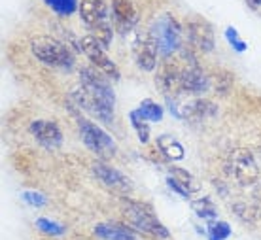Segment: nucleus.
<instances>
[{
    "label": "nucleus",
    "instance_id": "f257e3e1",
    "mask_svg": "<svg viewBox=\"0 0 261 240\" xmlns=\"http://www.w3.org/2000/svg\"><path fill=\"white\" fill-rule=\"evenodd\" d=\"M72 98L82 110L89 112L105 125H112L116 95L98 68L85 66L80 70V85L72 91Z\"/></svg>",
    "mask_w": 261,
    "mask_h": 240
},
{
    "label": "nucleus",
    "instance_id": "f03ea898",
    "mask_svg": "<svg viewBox=\"0 0 261 240\" xmlns=\"http://www.w3.org/2000/svg\"><path fill=\"white\" fill-rule=\"evenodd\" d=\"M151 36L155 40L159 55L163 59H170L174 53H178L184 46V31L172 15L165 13L159 19L153 21L150 29Z\"/></svg>",
    "mask_w": 261,
    "mask_h": 240
},
{
    "label": "nucleus",
    "instance_id": "7ed1b4c3",
    "mask_svg": "<svg viewBox=\"0 0 261 240\" xmlns=\"http://www.w3.org/2000/svg\"><path fill=\"white\" fill-rule=\"evenodd\" d=\"M31 51L40 63L55 68H72L74 55L70 47L53 36H36L31 40Z\"/></svg>",
    "mask_w": 261,
    "mask_h": 240
},
{
    "label": "nucleus",
    "instance_id": "20e7f679",
    "mask_svg": "<svg viewBox=\"0 0 261 240\" xmlns=\"http://www.w3.org/2000/svg\"><path fill=\"white\" fill-rule=\"evenodd\" d=\"M123 216L125 220L129 221V225H133L140 233H146L150 236H155V238H169V229L157 220L155 214L151 212V208L142 204V202L125 201Z\"/></svg>",
    "mask_w": 261,
    "mask_h": 240
},
{
    "label": "nucleus",
    "instance_id": "39448f33",
    "mask_svg": "<svg viewBox=\"0 0 261 240\" xmlns=\"http://www.w3.org/2000/svg\"><path fill=\"white\" fill-rule=\"evenodd\" d=\"M78 129H80L82 142L91 149L97 157H100V159H110V157L116 155L118 146L114 142V138L106 130L100 129L98 125H95L89 119L78 117Z\"/></svg>",
    "mask_w": 261,
    "mask_h": 240
},
{
    "label": "nucleus",
    "instance_id": "423d86ee",
    "mask_svg": "<svg viewBox=\"0 0 261 240\" xmlns=\"http://www.w3.org/2000/svg\"><path fill=\"white\" fill-rule=\"evenodd\" d=\"M227 170L241 185H255L259 182V167L254 153L246 148L233 149L227 157Z\"/></svg>",
    "mask_w": 261,
    "mask_h": 240
},
{
    "label": "nucleus",
    "instance_id": "0eeeda50",
    "mask_svg": "<svg viewBox=\"0 0 261 240\" xmlns=\"http://www.w3.org/2000/svg\"><path fill=\"white\" fill-rule=\"evenodd\" d=\"M80 49L84 51L85 57L91 61V65L102 72L106 78L119 79V70L118 66H116V63L106 55V47L93 34H87V36H84V38L80 40Z\"/></svg>",
    "mask_w": 261,
    "mask_h": 240
},
{
    "label": "nucleus",
    "instance_id": "6e6552de",
    "mask_svg": "<svg viewBox=\"0 0 261 240\" xmlns=\"http://www.w3.org/2000/svg\"><path fill=\"white\" fill-rule=\"evenodd\" d=\"M130 49H133L138 68H142L146 72L155 68L159 49H157L155 40H153L150 31H137L133 36V42H130Z\"/></svg>",
    "mask_w": 261,
    "mask_h": 240
},
{
    "label": "nucleus",
    "instance_id": "1a4fd4ad",
    "mask_svg": "<svg viewBox=\"0 0 261 240\" xmlns=\"http://www.w3.org/2000/svg\"><path fill=\"white\" fill-rule=\"evenodd\" d=\"M182 72L184 68L178 63L174 61H170V59H165L161 66H159V70H157V76H155V84L157 87L161 89L165 97H176L180 95L182 91Z\"/></svg>",
    "mask_w": 261,
    "mask_h": 240
},
{
    "label": "nucleus",
    "instance_id": "9d476101",
    "mask_svg": "<svg viewBox=\"0 0 261 240\" xmlns=\"http://www.w3.org/2000/svg\"><path fill=\"white\" fill-rule=\"evenodd\" d=\"M186 36L188 44L193 49L202 53H208L214 49V29L208 21L204 19H191L186 25Z\"/></svg>",
    "mask_w": 261,
    "mask_h": 240
},
{
    "label": "nucleus",
    "instance_id": "9b49d317",
    "mask_svg": "<svg viewBox=\"0 0 261 240\" xmlns=\"http://www.w3.org/2000/svg\"><path fill=\"white\" fill-rule=\"evenodd\" d=\"M138 21L137 8L130 0H112V25L119 34L130 33Z\"/></svg>",
    "mask_w": 261,
    "mask_h": 240
},
{
    "label": "nucleus",
    "instance_id": "f8f14e48",
    "mask_svg": "<svg viewBox=\"0 0 261 240\" xmlns=\"http://www.w3.org/2000/svg\"><path fill=\"white\" fill-rule=\"evenodd\" d=\"M93 174L97 176V180L102 185H106L108 189H114V191H121V193H127L130 191L133 183L125 174H121L118 169H114L110 165H106L105 161H95L93 163Z\"/></svg>",
    "mask_w": 261,
    "mask_h": 240
},
{
    "label": "nucleus",
    "instance_id": "ddd939ff",
    "mask_svg": "<svg viewBox=\"0 0 261 240\" xmlns=\"http://www.w3.org/2000/svg\"><path fill=\"white\" fill-rule=\"evenodd\" d=\"M210 89V78L206 72L202 70L199 65L184 66L182 72V91L188 95H195L201 97Z\"/></svg>",
    "mask_w": 261,
    "mask_h": 240
},
{
    "label": "nucleus",
    "instance_id": "4468645a",
    "mask_svg": "<svg viewBox=\"0 0 261 240\" xmlns=\"http://www.w3.org/2000/svg\"><path fill=\"white\" fill-rule=\"evenodd\" d=\"M31 132H33V137L47 149H55L63 144V132H61L59 125L53 123V121L36 119V121L31 123Z\"/></svg>",
    "mask_w": 261,
    "mask_h": 240
},
{
    "label": "nucleus",
    "instance_id": "2eb2a0df",
    "mask_svg": "<svg viewBox=\"0 0 261 240\" xmlns=\"http://www.w3.org/2000/svg\"><path fill=\"white\" fill-rule=\"evenodd\" d=\"M80 17L91 31L105 23H110L105 0H80Z\"/></svg>",
    "mask_w": 261,
    "mask_h": 240
},
{
    "label": "nucleus",
    "instance_id": "dca6fc26",
    "mask_svg": "<svg viewBox=\"0 0 261 240\" xmlns=\"http://www.w3.org/2000/svg\"><path fill=\"white\" fill-rule=\"evenodd\" d=\"M216 114H218V106L214 102H210L206 98L197 97L193 100H190L188 104H184L180 117L188 119V121H193V123H202V121L212 119Z\"/></svg>",
    "mask_w": 261,
    "mask_h": 240
},
{
    "label": "nucleus",
    "instance_id": "f3484780",
    "mask_svg": "<svg viewBox=\"0 0 261 240\" xmlns=\"http://www.w3.org/2000/svg\"><path fill=\"white\" fill-rule=\"evenodd\" d=\"M95 234L102 240H137L130 229L119 223H98L95 227Z\"/></svg>",
    "mask_w": 261,
    "mask_h": 240
},
{
    "label": "nucleus",
    "instance_id": "a211bd4d",
    "mask_svg": "<svg viewBox=\"0 0 261 240\" xmlns=\"http://www.w3.org/2000/svg\"><path fill=\"white\" fill-rule=\"evenodd\" d=\"M157 148L170 161H180L186 155L184 153V146L172 135H161V137H157Z\"/></svg>",
    "mask_w": 261,
    "mask_h": 240
},
{
    "label": "nucleus",
    "instance_id": "6ab92c4d",
    "mask_svg": "<svg viewBox=\"0 0 261 240\" xmlns=\"http://www.w3.org/2000/svg\"><path fill=\"white\" fill-rule=\"evenodd\" d=\"M169 176L174 180V182L178 183V185H182L188 193H197V191H201V183L197 182V178L191 172H188V170L184 169H178V167H172V169L169 170Z\"/></svg>",
    "mask_w": 261,
    "mask_h": 240
},
{
    "label": "nucleus",
    "instance_id": "aec40b11",
    "mask_svg": "<svg viewBox=\"0 0 261 240\" xmlns=\"http://www.w3.org/2000/svg\"><path fill=\"white\" fill-rule=\"evenodd\" d=\"M191 208H193V212L199 218H202V220H216L218 218V210H216L214 202L210 201L208 197H201V199L193 201L191 202Z\"/></svg>",
    "mask_w": 261,
    "mask_h": 240
},
{
    "label": "nucleus",
    "instance_id": "412c9836",
    "mask_svg": "<svg viewBox=\"0 0 261 240\" xmlns=\"http://www.w3.org/2000/svg\"><path fill=\"white\" fill-rule=\"evenodd\" d=\"M138 112L142 114V117L146 121H153V123H159L163 119V108L159 106L157 102H153L151 98H146L140 102V108Z\"/></svg>",
    "mask_w": 261,
    "mask_h": 240
},
{
    "label": "nucleus",
    "instance_id": "4be33fe9",
    "mask_svg": "<svg viewBox=\"0 0 261 240\" xmlns=\"http://www.w3.org/2000/svg\"><path fill=\"white\" fill-rule=\"evenodd\" d=\"M44 2H46L47 6L51 8L59 17H68V15H72L76 10H80L78 0H44Z\"/></svg>",
    "mask_w": 261,
    "mask_h": 240
},
{
    "label": "nucleus",
    "instance_id": "5701e85b",
    "mask_svg": "<svg viewBox=\"0 0 261 240\" xmlns=\"http://www.w3.org/2000/svg\"><path fill=\"white\" fill-rule=\"evenodd\" d=\"M129 119H130V125H133V127H135V130H137L138 140H140L142 144L148 142V140H150V127H148L146 119L142 117V114H140L138 110L130 112Z\"/></svg>",
    "mask_w": 261,
    "mask_h": 240
},
{
    "label": "nucleus",
    "instance_id": "b1692460",
    "mask_svg": "<svg viewBox=\"0 0 261 240\" xmlns=\"http://www.w3.org/2000/svg\"><path fill=\"white\" fill-rule=\"evenodd\" d=\"M233 233V229L229 227L227 221L212 220L208 223V240H227Z\"/></svg>",
    "mask_w": 261,
    "mask_h": 240
},
{
    "label": "nucleus",
    "instance_id": "393cba45",
    "mask_svg": "<svg viewBox=\"0 0 261 240\" xmlns=\"http://www.w3.org/2000/svg\"><path fill=\"white\" fill-rule=\"evenodd\" d=\"M36 227H38L42 233L51 234V236H59V234L66 233V227H63L57 221L47 220V218H38V220H36Z\"/></svg>",
    "mask_w": 261,
    "mask_h": 240
},
{
    "label": "nucleus",
    "instance_id": "a878e982",
    "mask_svg": "<svg viewBox=\"0 0 261 240\" xmlns=\"http://www.w3.org/2000/svg\"><path fill=\"white\" fill-rule=\"evenodd\" d=\"M23 201L33 204V206H44L47 202V199L42 193H36V191H25L23 193Z\"/></svg>",
    "mask_w": 261,
    "mask_h": 240
},
{
    "label": "nucleus",
    "instance_id": "bb28decb",
    "mask_svg": "<svg viewBox=\"0 0 261 240\" xmlns=\"http://www.w3.org/2000/svg\"><path fill=\"white\" fill-rule=\"evenodd\" d=\"M225 36H227L229 44L235 47L237 51H244V49H246V44H244V40L239 38V34H237L235 29H231V26H229L227 33H225Z\"/></svg>",
    "mask_w": 261,
    "mask_h": 240
},
{
    "label": "nucleus",
    "instance_id": "cd10ccee",
    "mask_svg": "<svg viewBox=\"0 0 261 240\" xmlns=\"http://www.w3.org/2000/svg\"><path fill=\"white\" fill-rule=\"evenodd\" d=\"M167 185H169L170 189H172V191H176L178 195H180V197H184V199H188V197H190V193H188V191H186V189L182 188V185H178L176 182H174V180H172V178H167Z\"/></svg>",
    "mask_w": 261,
    "mask_h": 240
},
{
    "label": "nucleus",
    "instance_id": "c85d7f7f",
    "mask_svg": "<svg viewBox=\"0 0 261 240\" xmlns=\"http://www.w3.org/2000/svg\"><path fill=\"white\" fill-rule=\"evenodd\" d=\"M254 197H255V201H257V206L261 208V185H257V189L254 191Z\"/></svg>",
    "mask_w": 261,
    "mask_h": 240
},
{
    "label": "nucleus",
    "instance_id": "c756f323",
    "mask_svg": "<svg viewBox=\"0 0 261 240\" xmlns=\"http://www.w3.org/2000/svg\"><path fill=\"white\" fill-rule=\"evenodd\" d=\"M248 4L252 8H259L261 6V0H248Z\"/></svg>",
    "mask_w": 261,
    "mask_h": 240
}]
</instances>
